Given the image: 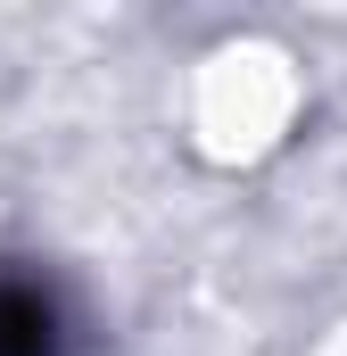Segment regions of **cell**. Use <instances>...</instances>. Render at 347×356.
I'll list each match as a JSON object with an SVG mask.
<instances>
[{
	"label": "cell",
	"mask_w": 347,
	"mask_h": 356,
	"mask_svg": "<svg viewBox=\"0 0 347 356\" xmlns=\"http://www.w3.org/2000/svg\"><path fill=\"white\" fill-rule=\"evenodd\" d=\"M0 356H67V307L33 273H0Z\"/></svg>",
	"instance_id": "1"
}]
</instances>
